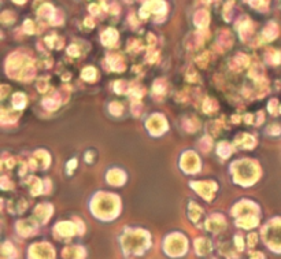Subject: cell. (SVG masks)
I'll list each match as a JSON object with an SVG mask.
<instances>
[{"label": "cell", "mask_w": 281, "mask_h": 259, "mask_svg": "<svg viewBox=\"0 0 281 259\" xmlns=\"http://www.w3.org/2000/svg\"><path fill=\"white\" fill-rule=\"evenodd\" d=\"M218 154H221L224 158H226L230 154V148L228 147V144H221V145L218 147Z\"/></svg>", "instance_id": "6da1fadb"}, {"label": "cell", "mask_w": 281, "mask_h": 259, "mask_svg": "<svg viewBox=\"0 0 281 259\" xmlns=\"http://www.w3.org/2000/svg\"><path fill=\"white\" fill-rule=\"evenodd\" d=\"M14 104H15V107H18V109H21V107L25 104V99L22 95H15L14 96Z\"/></svg>", "instance_id": "7a4b0ae2"}]
</instances>
